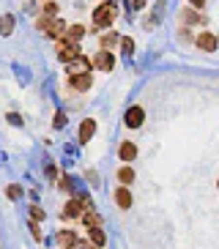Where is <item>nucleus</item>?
I'll use <instances>...</instances> for the list:
<instances>
[{
	"label": "nucleus",
	"instance_id": "1",
	"mask_svg": "<svg viewBox=\"0 0 219 249\" xmlns=\"http://www.w3.org/2000/svg\"><path fill=\"white\" fill-rule=\"evenodd\" d=\"M115 17H118L115 3H112V0H104L102 6L93 11V25L96 28H110V25L115 22Z\"/></svg>",
	"mask_w": 219,
	"mask_h": 249
},
{
	"label": "nucleus",
	"instance_id": "2",
	"mask_svg": "<svg viewBox=\"0 0 219 249\" xmlns=\"http://www.w3.org/2000/svg\"><path fill=\"white\" fill-rule=\"evenodd\" d=\"M91 69H93V63H91L85 55H77L74 60H69V63H66L69 77H72V74H91Z\"/></svg>",
	"mask_w": 219,
	"mask_h": 249
},
{
	"label": "nucleus",
	"instance_id": "3",
	"mask_svg": "<svg viewBox=\"0 0 219 249\" xmlns=\"http://www.w3.org/2000/svg\"><path fill=\"white\" fill-rule=\"evenodd\" d=\"M143 121H146V112H143V107H137V104H134V107H129V110H126V115H124V124L129 126V129H140V126H143Z\"/></svg>",
	"mask_w": 219,
	"mask_h": 249
},
{
	"label": "nucleus",
	"instance_id": "4",
	"mask_svg": "<svg viewBox=\"0 0 219 249\" xmlns=\"http://www.w3.org/2000/svg\"><path fill=\"white\" fill-rule=\"evenodd\" d=\"M91 85H93V77H91V74H72V77H69V88L77 90V93H85Z\"/></svg>",
	"mask_w": 219,
	"mask_h": 249
},
{
	"label": "nucleus",
	"instance_id": "5",
	"mask_svg": "<svg viewBox=\"0 0 219 249\" xmlns=\"http://www.w3.org/2000/svg\"><path fill=\"white\" fill-rule=\"evenodd\" d=\"M96 69H102V71H112L115 69V58H112V52H107V50H102V52H96V58L91 60Z\"/></svg>",
	"mask_w": 219,
	"mask_h": 249
},
{
	"label": "nucleus",
	"instance_id": "6",
	"mask_svg": "<svg viewBox=\"0 0 219 249\" xmlns=\"http://www.w3.org/2000/svg\"><path fill=\"white\" fill-rule=\"evenodd\" d=\"M195 44H197V50H203V52H214L217 50V36L208 33V30H203V33L195 36Z\"/></svg>",
	"mask_w": 219,
	"mask_h": 249
},
{
	"label": "nucleus",
	"instance_id": "7",
	"mask_svg": "<svg viewBox=\"0 0 219 249\" xmlns=\"http://www.w3.org/2000/svg\"><path fill=\"white\" fill-rule=\"evenodd\" d=\"M77 55H80V47H77V44H63V41H60V47H58L60 63H69V60H74Z\"/></svg>",
	"mask_w": 219,
	"mask_h": 249
},
{
	"label": "nucleus",
	"instance_id": "8",
	"mask_svg": "<svg viewBox=\"0 0 219 249\" xmlns=\"http://www.w3.org/2000/svg\"><path fill=\"white\" fill-rule=\"evenodd\" d=\"M82 36H85V28H82V25H72V28H66L60 41H63V44H77Z\"/></svg>",
	"mask_w": 219,
	"mask_h": 249
},
{
	"label": "nucleus",
	"instance_id": "9",
	"mask_svg": "<svg viewBox=\"0 0 219 249\" xmlns=\"http://www.w3.org/2000/svg\"><path fill=\"white\" fill-rule=\"evenodd\" d=\"M82 211H85V205H82L80 200H69V203L63 205V219H77Z\"/></svg>",
	"mask_w": 219,
	"mask_h": 249
},
{
	"label": "nucleus",
	"instance_id": "10",
	"mask_svg": "<svg viewBox=\"0 0 219 249\" xmlns=\"http://www.w3.org/2000/svg\"><path fill=\"white\" fill-rule=\"evenodd\" d=\"M115 203H118V208H131V189L129 186H118L115 189Z\"/></svg>",
	"mask_w": 219,
	"mask_h": 249
},
{
	"label": "nucleus",
	"instance_id": "11",
	"mask_svg": "<svg viewBox=\"0 0 219 249\" xmlns=\"http://www.w3.org/2000/svg\"><path fill=\"white\" fill-rule=\"evenodd\" d=\"M93 134H96V121L93 118H85V121L80 124V142H88Z\"/></svg>",
	"mask_w": 219,
	"mask_h": 249
},
{
	"label": "nucleus",
	"instance_id": "12",
	"mask_svg": "<svg viewBox=\"0 0 219 249\" xmlns=\"http://www.w3.org/2000/svg\"><path fill=\"white\" fill-rule=\"evenodd\" d=\"M181 19H183V22H192V25H208V17H205V14H197V11H192V8H183V11H181Z\"/></svg>",
	"mask_w": 219,
	"mask_h": 249
},
{
	"label": "nucleus",
	"instance_id": "13",
	"mask_svg": "<svg viewBox=\"0 0 219 249\" xmlns=\"http://www.w3.org/2000/svg\"><path fill=\"white\" fill-rule=\"evenodd\" d=\"M80 219L88 230H91V227H102V219H99V213H96L93 208H85V211L80 213Z\"/></svg>",
	"mask_w": 219,
	"mask_h": 249
},
{
	"label": "nucleus",
	"instance_id": "14",
	"mask_svg": "<svg viewBox=\"0 0 219 249\" xmlns=\"http://www.w3.org/2000/svg\"><path fill=\"white\" fill-rule=\"evenodd\" d=\"M118 156H121V161H126V164L134 161V159H137V145H134V142H124L121 151H118Z\"/></svg>",
	"mask_w": 219,
	"mask_h": 249
},
{
	"label": "nucleus",
	"instance_id": "15",
	"mask_svg": "<svg viewBox=\"0 0 219 249\" xmlns=\"http://www.w3.org/2000/svg\"><path fill=\"white\" fill-rule=\"evenodd\" d=\"M63 33H66V22H63V19H52L44 36H50V38H63Z\"/></svg>",
	"mask_w": 219,
	"mask_h": 249
},
{
	"label": "nucleus",
	"instance_id": "16",
	"mask_svg": "<svg viewBox=\"0 0 219 249\" xmlns=\"http://www.w3.org/2000/svg\"><path fill=\"white\" fill-rule=\"evenodd\" d=\"M58 244H60V249H72L74 244H77V235H74L72 230H60V233H58Z\"/></svg>",
	"mask_w": 219,
	"mask_h": 249
},
{
	"label": "nucleus",
	"instance_id": "17",
	"mask_svg": "<svg viewBox=\"0 0 219 249\" xmlns=\"http://www.w3.org/2000/svg\"><path fill=\"white\" fill-rule=\"evenodd\" d=\"M118 181H121V186L134 183V170H131V164H124V167L118 170Z\"/></svg>",
	"mask_w": 219,
	"mask_h": 249
},
{
	"label": "nucleus",
	"instance_id": "18",
	"mask_svg": "<svg viewBox=\"0 0 219 249\" xmlns=\"http://www.w3.org/2000/svg\"><path fill=\"white\" fill-rule=\"evenodd\" d=\"M88 238H91L93 247H99V249L104 247V230L102 227H91V230H88Z\"/></svg>",
	"mask_w": 219,
	"mask_h": 249
},
{
	"label": "nucleus",
	"instance_id": "19",
	"mask_svg": "<svg viewBox=\"0 0 219 249\" xmlns=\"http://www.w3.org/2000/svg\"><path fill=\"white\" fill-rule=\"evenodd\" d=\"M118 41H121V36H118L115 30H110V33H104V36H102V41H99V44H102V50H112Z\"/></svg>",
	"mask_w": 219,
	"mask_h": 249
},
{
	"label": "nucleus",
	"instance_id": "20",
	"mask_svg": "<svg viewBox=\"0 0 219 249\" xmlns=\"http://www.w3.org/2000/svg\"><path fill=\"white\" fill-rule=\"evenodd\" d=\"M11 30H14V17L3 14V17H0V36H8Z\"/></svg>",
	"mask_w": 219,
	"mask_h": 249
},
{
	"label": "nucleus",
	"instance_id": "21",
	"mask_svg": "<svg viewBox=\"0 0 219 249\" xmlns=\"http://www.w3.org/2000/svg\"><path fill=\"white\" fill-rule=\"evenodd\" d=\"M55 14H58V3H47V6L41 8V17H44V19H55Z\"/></svg>",
	"mask_w": 219,
	"mask_h": 249
},
{
	"label": "nucleus",
	"instance_id": "22",
	"mask_svg": "<svg viewBox=\"0 0 219 249\" xmlns=\"http://www.w3.org/2000/svg\"><path fill=\"white\" fill-rule=\"evenodd\" d=\"M30 216H33V222H44V216H47V213H44L41 205H30Z\"/></svg>",
	"mask_w": 219,
	"mask_h": 249
},
{
	"label": "nucleus",
	"instance_id": "23",
	"mask_svg": "<svg viewBox=\"0 0 219 249\" xmlns=\"http://www.w3.org/2000/svg\"><path fill=\"white\" fill-rule=\"evenodd\" d=\"M6 195H8V200H19L22 197V189H19V186H8Z\"/></svg>",
	"mask_w": 219,
	"mask_h": 249
},
{
	"label": "nucleus",
	"instance_id": "24",
	"mask_svg": "<svg viewBox=\"0 0 219 249\" xmlns=\"http://www.w3.org/2000/svg\"><path fill=\"white\" fill-rule=\"evenodd\" d=\"M121 47H124L126 55H131V52H134V41H131V38H121Z\"/></svg>",
	"mask_w": 219,
	"mask_h": 249
},
{
	"label": "nucleus",
	"instance_id": "25",
	"mask_svg": "<svg viewBox=\"0 0 219 249\" xmlns=\"http://www.w3.org/2000/svg\"><path fill=\"white\" fill-rule=\"evenodd\" d=\"M30 233H33V238H36V241H41V227H38V222H30Z\"/></svg>",
	"mask_w": 219,
	"mask_h": 249
},
{
	"label": "nucleus",
	"instance_id": "26",
	"mask_svg": "<svg viewBox=\"0 0 219 249\" xmlns=\"http://www.w3.org/2000/svg\"><path fill=\"white\" fill-rule=\"evenodd\" d=\"M8 124H14V126H19V124H22V118L17 115V112H8Z\"/></svg>",
	"mask_w": 219,
	"mask_h": 249
},
{
	"label": "nucleus",
	"instance_id": "27",
	"mask_svg": "<svg viewBox=\"0 0 219 249\" xmlns=\"http://www.w3.org/2000/svg\"><path fill=\"white\" fill-rule=\"evenodd\" d=\"M63 124H66V115H63V112H58V115H55V129H60Z\"/></svg>",
	"mask_w": 219,
	"mask_h": 249
},
{
	"label": "nucleus",
	"instance_id": "28",
	"mask_svg": "<svg viewBox=\"0 0 219 249\" xmlns=\"http://www.w3.org/2000/svg\"><path fill=\"white\" fill-rule=\"evenodd\" d=\"M60 189H69V192H72V178H60Z\"/></svg>",
	"mask_w": 219,
	"mask_h": 249
},
{
	"label": "nucleus",
	"instance_id": "29",
	"mask_svg": "<svg viewBox=\"0 0 219 249\" xmlns=\"http://www.w3.org/2000/svg\"><path fill=\"white\" fill-rule=\"evenodd\" d=\"M189 3H192V8H203L205 6V0H189Z\"/></svg>",
	"mask_w": 219,
	"mask_h": 249
}]
</instances>
